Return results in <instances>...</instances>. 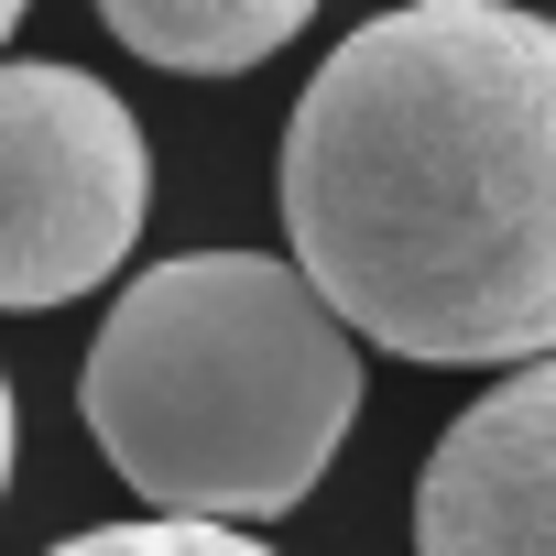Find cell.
<instances>
[{
	"label": "cell",
	"instance_id": "6da1fadb",
	"mask_svg": "<svg viewBox=\"0 0 556 556\" xmlns=\"http://www.w3.org/2000/svg\"><path fill=\"white\" fill-rule=\"evenodd\" d=\"M285 240L317 306L437 371L556 339V34L523 0H404L295 99Z\"/></svg>",
	"mask_w": 556,
	"mask_h": 556
},
{
	"label": "cell",
	"instance_id": "7a4b0ae2",
	"mask_svg": "<svg viewBox=\"0 0 556 556\" xmlns=\"http://www.w3.org/2000/svg\"><path fill=\"white\" fill-rule=\"evenodd\" d=\"M88 437L153 513L273 523L295 513L361 415V350L273 251L153 262L77 371Z\"/></svg>",
	"mask_w": 556,
	"mask_h": 556
},
{
	"label": "cell",
	"instance_id": "3957f363",
	"mask_svg": "<svg viewBox=\"0 0 556 556\" xmlns=\"http://www.w3.org/2000/svg\"><path fill=\"white\" fill-rule=\"evenodd\" d=\"M153 207L142 121L88 66H0V306H77L131 262Z\"/></svg>",
	"mask_w": 556,
	"mask_h": 556
},
{
	"label": "cell",
	"instance_id": "277c9868",
	"mask_svg": "<svg viewBox=\"0 0 556 556\" xmlns=\"http://www.w3.org/2000/svg\"><path fill=\"white\" fill-rule=\"evenodd\" d=\"M415 556H556V371L513 361L415 480Z\"/></svg>",
	"mask_w": 556,
	"mask_h": 556
},
{
	"label": "cell",
	"instance_id": "5b68a950",
	"mask_svg": "<svg viewBox=\"0 0 556 556\" xmlns=\"http://www.w3.org/2000/svg\"><path fill=\"white\" fill-rule=\"evenodd\" d=\"M99 23L164 77H251L317 23V0H99Z\"/></svg>",
	"mask_w": 556,
	"mask_h": 556
},
{
	"label": "cell",
	"instance_id": "8992f818",
	"mask_svg": "<svg viewBox=\"0 0 556 556\" xmlns=\"http://www.w3.org/2000/svg\"><path fill=\"white\" fill-rule=\"evenodd\" d=\"M45 556H273L251 523H197V513H153V523H99V534H66Z\"/></svg>",
	"mask_w": 556,
	"mask_h": 556
},
{
	"label": "cell",
	"instance_id": "52a82bcc",
	"mask_svg": "<svg viewBox=\"0 0 556 556\" xmlns=\"http://www.w3.org/2000/svg\"><path fill=\"white\" fill-rule=\"evenodd\" d=\"M12 447H23V404H12V371H0V491H12Z\"/></svg>",
	"mask_w": 556,
	"mask_h": 556
},
{
	"label": "cell",
	"instance_id": "ba28073f",
	"mask_svg": "<svg viewBox=\"0 0 556 556\" xmlns=\"http://www.w3.org/2000/svg\"><path fill=\"white\" fill-rule=\"evenodd\" d=\"M23 12H34V0H0V45H12V34H23Z\"/></svg>",
	"mask_w": 556,
	"mask_h": 556
}]
</instances>
